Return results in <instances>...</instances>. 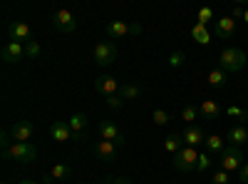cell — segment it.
Returning <instances> with one entry per match:
<instances>
[{"instance_id":"obj_1","label":"cell","mask_w":248,"mask_h":184,"mask_svg":"<svg viewBox=\"0 0 248 184\" xmlns=\"http://www.w3.org/2000/svg\"><path fill=\"white\" fill-rule=\"evenodd\" d=\"M218 67L229 75L241 72L246 67V52L238 50V48H223L221 55H218Z\"/></svg>"},{"instance_id":"obj_2","label":"cell","mask_w":248,"mask_h":184,"mask_svg":"<svg viewBox=\"0 0 248 184\" xmlns=\"http://www.w3.org/2000/svg\"><path fill=\"white\" fill-rule=\"evenodd\" d=\"M221 159V169L223 172H229V174H238L241 172V167L246 165V162H243V152H241V147H233V145H229V147H223V152L218 154Z\"/></svg>"},{"instance_id":"obj_3","label":"cell","mask_w":248,"mask_h":184,"mask_svg":"<svg viewBox=\"0 0 248 184\" xmlns=\"http://www.w3.org/2000/svg\"><path fill=\"white\" fill-rule=\"evenodd\" d=\"M5 157L28 165V162H32V159L37 157V150L30 145V142H13L10 147H5Z\"/></svg>"},{"instance_id":"obj_4","label":"cell","mask_w":248,"mask_h":184,"mask_svg":"<svg viewBox=\"0 0 248 184\" xmlns=\"http://www.w3.org/2000/svg\"><path fill=\"white\" fill-rule=\"evenodd\" d=\"M107 35L112 40H119V37H129V35H139L141 33V25L139 23H124V20H112L107 23Z\"/></svg>"},{"instance_id":"obj_5","label":"cell","mask_w":248,"mask_h":184,"mask_svg":"<svg viewBox=\"0 0 248 184\" xmlns=\"http://www.w3.org/2000/svg\"><path fill=\"white\" fill-rule=\"evenodd\" d=\"M114 60H117V45L112 43V40H102V43L94 45V63L99 67L112 65Z\"/></svg>"},{"instance_id":"obj_6","label":"cell","mask_w":248,"mask_h":184,"mask_svg":"<svg viewBox=\"0 0 248 184\" xmlns=\"http://www.w3.org/2000/svg\"><path fill=\"white\" fill-rule=\"evenodd\" d=\"M196 162H199V152L194 147H184L179 154H174V167L179 172H191L196 169Z\"/></svg>"},{"instance_id":"obj_7","label":"cell","mask_w":248,"mask_h":184,"mask_svg":"<svg viewBox=\"0 0 248 184\" xmlns=\"http://www.w3.org/2000/svg\"><path fill=\"white\" fill-rule=\"evenodd\" d=\"M52 25H55V30H60V33H75L77 30V20H75V15L70 13V10H57L55 15H52Z\"/></svg>"},{"instance_id":"obj_8","label":"cell","mask_w":248,"mask_h":184,"mask_svg":"<svg viewBox=\"0 0 248 184\" xmlns=\"http://www.w3.org/2000/svg\"><path fill=\"white\" fill-rule=\"evenodd\" d=\"M94 90H97L99 95H105V97H112V95H119L122 85H119V80L112 77V75H99V77L94 80Z\"/></svg>"},{"instance_id":"obj_9","label":"cell","mask_w":248,"mask_h":184,"mask_svg":"<svg viewBox=\"0 0 248 184\" xmlns=\"http://www.w3.org/2000/svg\"><path fill=\"white\" fill-rule=\"evenodd\" d=\"M8 37H10V43H28V40H32V30L28 23H20V20H15V23L8 25Z\"/></svg>"},{"instance_id":"obj_10","label":"cell","mask_w":248,"mask_h":184,"mask_svg":"<svg viewBox=\"0 0 248 184\" xmlns=\"http://www.w3.org/2000/svg\"><path fill=\"white\" fill-rule=\"evenodd\" d=\"M99 134H102V139H109V142H114L117 147H124V134L119 132V127L114 125V122H109V119H102L99 122Z\"/></svg>"},{"instance_id":"obj_11","label":"cell","mask_w":248,"mask_h":184,"mask_svg":"<svg viewBox=\"0 0 248 184\" xmlns=\"http://www.w3.org/2000/svg\"><path fill=\"white\" fill-rule=\"evenodd\" d=\"M206 137H209V134H206L199 125H189V127H186L184 132H181V139H184V147H199V145H203V142H206Z\"/></svg>"},{"instance_id":"obj_12","label":"cell","mask_w":248,"mask_h":184,"mask_svg":"<svg viewBox=\"0 0 248 184\" xmlns=\"http://www.w3.org/2000/svg\"><path fill=\"white\" fill-rule=\"evenodd\" d=\"M0 57H3V63L15 65V63H20V60H25V45L23 43H5Z\"/></svg>"},{"instance_id":"obj_13","label":"cell","mask_w":248,"mask_h":184,"mask_svg":"<svg viewBox=\"0 0 248 184\" xmlns=\"http://www.w3.org/2000/svg\"><path fill=\"white\" fill-rule=\"evenodd\" d=\"M32 132H35V127L30 125L28 119H17L15 125L10 127V137H13V142H30L32 139Z\"/></svg>"},{"instance_id":"obj_14","label":"cell","mask_w":248,"mask_h":184,"mask_svg":"<svg viewBox=\"0 0 248 184\" xmlns=\"http://www.w3.org/2000/svg\"><path fill=\"white\" fill-rule=\"evenodd\" d=\"M233 33H236V20H233L231 15L218 17L216 23H214V35H216V37H221V40L233 37Z\"/></svg>"},{"instance_id":"obj_15","label":"cell","mask_w":248,"mask_h":184,"mask_svg":"<svg viewBox=\"0 0 248 184\" xmlns=\"http://www.w3.org/2000/svg\"><path fill=\"white\" fill-rule=\"evenodd\" d=\"M117 150H119V147L114 145V142H109V139H99L97 145L92 147L94 157H97V159H102V162H109V159H114Z\"/></svg>"},{"instance_id":"obj_16","label":"cell","mask_w":248,"mask_h":184,"mask_svg":"<svg viewBox=\"0 0 248 184\" xmlns=\"http://www.w3.org/2000/svg\"><path fill=\"white\" fill-rule=\"evenodd\" d=\"M226 139H229V145L241 147V145H246V142H248V130L243 125H233L229 132H226Z\"/></svg>"},{"instance_id":"obj_17","label":"cell","mask_w":248,"mask_h":184,"mask_svg":"<svg viewBox=\"0 0 248 184\" xmlns=\"http://www.w3.org/2000/svg\"><path fill=\"white\" fill-rule=\"evenodd\" d=\"M50 137L55 142H67V139H72V130H70L67 122H55L50 127Z\"/></svg>"},{"instance_id":"obj_18","label":"cell","mask_w":248,"mask_h":184,"mask_svg":"<svg viewBox=\"0 0 248 184\" xmlns=\"http://www.w3.org/2000/svg\"><path fill=\"white\" fill-rule=\"evenodd\" d=\"M67 125H70V130H72V134L75 137H79L82 132L87 130V115H82V112H75L70 119H67Z\"/></svg>"},{"instance_id":"obj_19","label":"cell","mask_w":248,"mask_h":184,"mask_svg":"<svg viewBox=\"0 0 248 184\" xmlns=\"http://www.w3.org/2000/svg\"><path fill=\"white\" fill-rule=\"evenodd\" d=\"M199 112H201L206 119H218L221 107H218V102H216V100H203V102H201V107H199Z\"/></svg>"},{"instance_id":"obj_20","label":"cell","mask_w":248,"mask_h":184,"mask_svg":"<svg viewBox=\"0 0 248 184\" xmlns=\"http://www.w3.org/2000/svg\"><path fill=\"white\" fill-rule=\"evenodd\" d=\"M203 147H206V152H209V154H221L226 145H223V137L209 134V137H206V142H203Z\"/></svg>"},{"instance_id":"obj_21","label":"cell","mask_w":248,"mask_h":184,"mask_svg":"<svg viewBox=\"0 0 248 184\" xmlns=\"http://www.w3.org/2000/svg\"><path fill=\"white\" fill-rule=\"evenodd\" d=\"M226 83H229V72H223L221 67H216V70L209 72V85L211 87L221 90V87H226Z\"/></svg>"},{"instance_id":"obj_22","label":"cell","mask_w":248,"mask_h":184,"mask_svg":"<svg viewBox=\"0 0 248 184\" xmlns=\"http://www.w3.org/2000/svg\"><path fill=\"white\" fill-rule=\"evenodd\" d=\"M164 150H167L169 154H179L181 150H184V139H181V134H169L167 139H164Z\"/></svg>"},{"instance_id":"obj_23","label":"cell","mask_w":248,"mask_h":184,"mask_svg":"<svg viewBox=\"0 0 248 184\" xmlns=\"http://www.w3.org/2000/svg\"><path fill=\"white\" fill-rule=\"evenodd\" d=\"M191 37L196 40L199 45H209V43H211V33H209V28H206V25H199V23L191 28Z\"/></svg>"},{"instance_id":"obj_24","label":"cell","mask_w":248,"mask_h":184,"mask_svg":"<svg viewBox=\"0 0 248 184\" xmlns=\"http://www.w3.org/2000/svg\"><path fill=\"white\" fill-rule=\"evenodd\" d=\"M139 95H141V90H139V85H134V83L122 85V90H119V97H122L124 102H134Z\"/></svg>"},{"instance_id":"obj_25","label":"cell","mask_w":248,"mask_h":184,"mask_svg":"<svg viewBox=\"0 0 248 184\" xmlns=\"http://www.w3.org/2000/svg\"><path fill=\"white\" fill-rule=\"evenodd\" d=\"M50 174H52V179H57V182H65V179L72 177V167H70V165H55V167L50 169Z\"/></svg>"},{"instance_id":"obj_26","label":"cell","mask_w":248,"mask_h":184,"mask_svg":"<svg viewBox=\"0 0 248 184\" xmlns=\"http://www.w3.org/2000/svg\"><path fill=\"white\" fill-rule=\"evenodd\" d=\"M167 65H169L171 70H181V67L186 65V55H184L181 50H174V52L169 55V60H167Z\"/></svg>"},{"instance_id":"obj_27","label":"cell","mask_w":248,"mask_h":184,"mask_svg":"<svg viewBox=\"0 0 248 184\" xmlns=\"http://www.w3.org/2000/svg\"><path fill=\"white\" fill-rule=\"evenodd\" d=\"M199 115H201V112H199V107H194V105H184V107H181V119L186 122V127L194 125V119H196Z\"/></svg>"},{"instance_id":"obj_28","label":"cell","mask_w":248,"mask_h":184,"mask_svg":"<svg viewBox=\"0 0 248 184\" xmlns=\"http://www.w3.org/2000/svg\"><path fill=\"white\" fill-rule=\"evenodd\" d=\"M40 55H43V48H40L37 40H28L25 43V57L28 60H37Z\"/></svg>"},{"instance_id":"obj_29","label":"cell","mask_w":248,"mask_h":184,"mask_svg":"<svg viewBox=\"0 0 248 184\" xmlns=\"http://www.w3.org/2000/svg\"><path fill=\"white\" fill-rule=\"evenodd\" d=\"M196 20H199V25H206V28H209V23H211V20H214V10L211 8H199V13H196Z\"/></svg>"},{"instance_id":"obj_30","label":"cell","mask_w":248,"mask_h":184,"mask_svg":"<svg viewBox=\"0 0 248 184\" xmlns=\"http://www.w3.org/2000/svg\"><path fill=\"white\" fill-rule=\"evenodd\" d=\"M209 169H211V154H209V152H199L196 172H209Z\"/></svg>"},{"instance_id":"obj_31","label":"cell","mask_w":248,"mask_h":184,"mask_svg":"<svg viewBox=\"0 0 248 184\" xmlns=\"http://www.w3.org/2000/svg\"><path fill=\"white\" fill-rule=\"evenodd\" d=\"M169 122H171V115L167 110H154V125L164 127V125H169Z\"/></svg>"},{"instance_id":"obj_32","label":"cell","mask_w":248,"mask_h":184,"mask_svg":"<svg viewBox=\"0 0 248 184\" xmlns=\"http://www.w3.org/2000/svg\"><path fill=\"white\" fill-rule=\"evenodd\" d=\"M226 115H229L231 119H238V122H243V119H246V115H248V110H243V107H238V105H231L229 110H226Z\"/></svg>"},{"instance_id":"obj_33","label":"cell","mask_w":248,"mask_h":184,"mask_svg":"<svg viewBox=\"0 0 248 184\" xmlns=\"http://www.w3.org/2000/svg\"><path fill=\"white\" fill-rule=\"evenodd\" d=\"M229 182H231V174L223 172V169H218V172L211 174V184H229Z\"/></svg>"},{"instance_id":"obj_34","label":"cell","mask_w":248,"mask_h":184,"mask_svg":"<svg viewBox=\"0 0 248 184\" xmlns=\"http://www.w3.org/2000/svg\"><path fill=\"white\" fill-rule=\"evenodd\" d=\"M124 105H127V102H124L119 95H112V97H107V107H109V110H122Z\"/></svg>"},{"instance_id":"obj_35","label":"cell","mask_w":248,"mask_h":184,"mask_svg":"<svg viewBox=\"0 0 248 184\" xmlns=\"http://www.w3.org/2000/svg\"><path fill=\"white\" fill-rule=\"evenodd\" d=\"M238 184H248V162L241 167V172H238Z\"/></svg>"},{"instance_id":"obj_36","label":"cell","mask_w":248,"mask_h":184,"mask_svg":"<svg viewBox=\"0 0 248 184\" xmlns=\"http://www.w3.org/2000/svg\"><path fill=\"white\" fill-rule=\"evenodd\" d=\"M243 15H246V8L236 5V8H233V20H238V17H243Z\"/></svg>"},{"instance_id":"obj_37","label":"cell","mask_w":248,"mask_h":184,"mask_svg":"<svg viewBox=\"0 0 248 184\" xmlns=\"http://www.w3.org/2000/svg\"><path fill=\"white\" fill-rule=\"evenodd\" d=\"M112 184H132V179H127V177H112Z\"/></svg>"},{"instance_id":"obj_38","label":"cell","mask_w":248,"mask_h":184,"mask_svg":"<svg viewBox=\"0 0 248 184\" xmlns=\"http://www.w3.org/2000/svg\"><path fill=\"white\" fill-rule=\"evenodd\" d=\"M17 184H43V182H35V179H23V182H17Z\"/></svg>"},{"instance_id":"obj_39","label":"cell","mask_w":248,"mask_h":184,"mask_svg":"<svg viewBox=\"0 0 248 184\" xmlns=\"http://www.w3.org/2000/svg\"><path fill=\"white\" fill-rule=\"evenodd\" d=\"M243 23L248 25V8H246V15H243Z\"/></svg>"},{"instance_id":"obj_40","label":"cell","mask_w":248,"mask_h":184,"mask_svg":"<svg viewBox=\"0 0 248 184\" xmlns=\"http://www.w3.org/2000/svg\"><path fill=\"white\" fill-rule=\"evenodd\" d=\"M99 184H112V177H109V179H105V182H99Z\"/></svg>"},{"instance_id":"obj_41","label":"cell","mask_w":248,"mask_h":184,"mask_svg":"<svg viewBox=\"0 0 248 184\" xmlns=\"http://www.w3.org/2000/svg\"><path fill=\"white\" fill-rule=\"evenodd\" d=\"M79 184H87V182H79Z\"/></svg>"},{"instance_id":"obj_42","label":"cell","mask_w":248,"mask_h":184,"mask_svg":"<svg viewBox=\"0 0 248 184\" xmlns=\"http://www.w3.org/2000/svg\"><path fill=\"white\" fill-rule=\"evenodd\" d=\"M3 184H10V182H3Z\"/></svg>"},{"instance_id":"obj_43","label":"cell","mask_w":248,"mask_h":184,"mask_svg":"<svg viewBox=\"0 0 248 184\" xmlns=\"http://www.w3.org/2000/svg\"><path fill=\"white\" fill-rule=\"evenodd\" d=\"M246 122H248V115H246Z\"/></svg>"}]
</instances>
